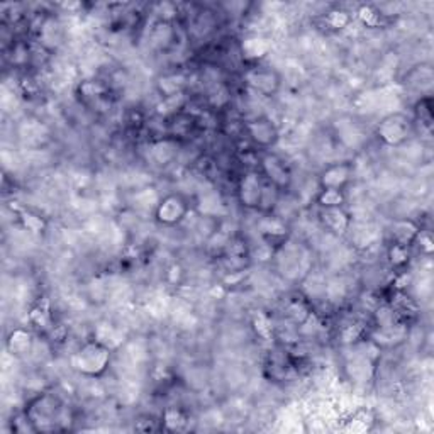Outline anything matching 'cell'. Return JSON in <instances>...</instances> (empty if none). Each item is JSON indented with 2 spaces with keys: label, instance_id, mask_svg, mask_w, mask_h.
Instances as JSON below:
<instances>
[{
  "label": "cell",
  "instance_id": "cell-1",
  "mask_svg": "<svg viewBox=\"0 0 434 434\" xmlns=\"http://www.w3.org/2000/svg\"><path fill=\"white\" fill-rule=\"evenodd\" d=\"M110 358H113V350H109L104 344L93 339V341L85 343L83 346H80L73 353L71 366L78 373H82L83 377L97 378L109 368Z\"/></svg>",
  "mask_w": 434,
  "mask_h": 434
},
{
  "label": "cell",
  "instance_id": "cell-2",
  "mask_svg": "<svg viewBox=\"0 0 434 434\" xmlns=\"http://www.w3.org/2000/svg\"><path fill=\"white\" fill-rule=\"evenodd\" d=\"M409 120L402 114H388L382 123L378 124V138L388 146H399L409 138Z\"/></svg>",
  "mask_w": 434,
  "mask_h": 434
},
{
  "label": "cell",
  "instance_id": "cell-3",
  "mask_svg": "<svg viewBox=\"0 0 434 434\" xmlns=\"http://www.w3.org/2000/svg\"><path fill=\"white\" fill-rule=\"evenodd\" d=\"M246 83L252 91L262 93V95L270 97L279 91L280 87V78L274 70L265 68V66H257L246 71L244 75Z\"/></svg>",
  "mask_w": 434,
  "mask_h": 434
},
{
  "label": "cell",
  "instance_id": "cell-4",
  "mask_svg": "<svg viewBox=\"0 0 434 434\" xmlns=\"http://www.w3.org/2000/svg\"><path fill=\"white\" fill-rule=\"evenodd\" d=\"M189 212V205L180 195H168L163 200H160L158 207L155 210V216L161 224L165 226H175L187 217Z\"/></svg>",
  "mask_w": 434,
  "mask_h": 434
},
{
  "label": "cell",
  "instance_id": "cell-5",
  "mask_svg": "<svg viewBox=\"0 0 434 434\" xmlns=\"http://www.w3.org/2000/svg\"><path fill=\"white\" fill-rule=\"evenodd\" d=\"M263 183L258 173L249 172L241 178L239 189H238V197L239 202L248 209H258L259 202H262L263 195Z\"/></svg>",
  "mask_w": 434,
  "mask_h": 434
},
{
  "label": "cell",
  "instance_id": "cell-6",
  "mask_svg": "<svg viewBox=\"0 0 434 434\" xmlns=\"http://www.w3.org/2000/svg\"><path fill=\"white\" fill-rule=\"evenodd\" d=\"M246 131L259 146H272L279 140V129L268 118H254L253 120H248Z\"/></svg>",
  "mask_w": 434,
  "mask_h": 434
},
{
  "label": "cell",
  "instance_id": "cell-7",
  "mask_svg": "<svg viewBox=\"0 0 434 434\" xmlns=\"http://www.w3.org/2000/svg\"><path fill=\"white\" fill-rule=\"evenodd\" d=\"M351 165L350 163H334L321 173L319 187L322 190H343V187L351 178Z\"/></svg>",
  "mask_w": 434,
  "mask_h": 434
},
{
  "label": "cell",
  "instance_id": "cell-8",
  "mask_svg": "<svg viewBox=\"0 0 434 434\" xmlns=\"http://www.w3.org/2000/svg\"><path fill=\"white\" fill-rule=\"evenodd\" d=\"M197 210L200 216L216 219L226 212V204L222 200V195L216 189L209 187L207 190L197 192Z\"/></svg>",
  "mask_w": 434,
  "mask_h": 434
},
{
  "label": "cell",
  "instance_id": "cell-9",
  "mask_svg": "<svg viewBox=\"0 0 434 434\" xmlns=\"http://www.w3.org/2000/svg\"><path fill=\"white\" fill-rule=\"evenodd\" d=\"M262 168L272 185L277 187V189H285V187H289L290 180H292L287 167H285L284 160H280L277 155L263 156Z\"/></svg>",
  "mask_w": 434,
  "mask_h": 434
},
{
  "label": "cell",
  "instance_id": "cell-10",
  "mask_svg": "<svg viewBox=\"0 0 434 434\" xmlns=\"http://www.w3.org/2000/svg\"><path fill=\"white\" fill-rule=\"evenodd\" d=\"M319 221L322 227L329 232V234H344L350 229L351 217L341 207H322L319 212Z\"/></svg>",
  "mask_w": 434,
  "mask_h": 434
},
{
  "label": "cell",
  "instance_id": "cell-11",
  "mask_svg": "<svg viewBox=\"0 0 434 434\" xmlns=\"http://www.w3.org/2000/svg\"><path fill=\"white\" fill-rule=\"evenodd\" d=\"M34 348V339L33 334L29 333V331L17 328L12 331L11 334H9L7 339V351L11 353L14 358H22V356H28L33 353Z\"/></svg>",
  "mask_w": 434,
  "mask_h": 434
},
{
  "label": "cell",
  "instance_id": "cell-12",
  "mask_svg": "<svg viewBox=\"0 0 434 434\" xmlns=\"http://www.w3.org/2000/svg\"><path fill=\"white\" fill-rule=\"evenodd\" d=\"M95 341L102 343L109 350H119L126 343V334L119 326L110 322H100L95 328Z\"/></svg>",
  "mask_w": 434,
  "mask_h": 434
},
{
  "label": "cell",
  "instance_id": "cell-13",
  "mask_svg": "<svg viewBox=\"0 0 434 434\" xmlns=\"http://www.w3.org/2000/svg\"><path fill=\"white\" fill-rule=\"evenodd\" d=\"M131 202L134 210L138 212H148V210H156L160 204V195L153 187L146 185L141 189H136V192L131 195Z\"/></svg>",
  "mask_w": 434,
  "mask_h": 434
},
{
  "label": "cell",
  "instance_id": "cell-14",
  "mask_svg": "<svg viewBox=\"0 0 434 434\" xmlns=\"http://www.w3.org/2000/svg\"><path fill=\"white\" fill-rule=\"evenodd\" d=\"M270 48L272 43L268 41L265 36L254 34L244 39L243 44H241V53L248 60H259V58L267 56L270 53Z\"/></svg>",
  "mask_w": 434,
  "mask_h": 434
},
{
  "label": "cell",
  "instance_id": "cell-15",
  "mask_svg": "<svg viewBox=\"0 0 434 434\" xmlns=\"http://www.w3.org/2000/svg\"><path fill=\"white\" fill-rule=\"evenodd\" d=\"M177 145L170 140H161L156 141L155 145H151L150 151H148V156L155 161V165H168L170 161H173L177 158Z\"/></svg>",
  "mask_w": 434,
  "mask_h": 434
},
{
  "label": "cell",
  "instance_id": "cell-16",
  "mask_svg": "<svg viewBox=\"0 0 434 434\" xmlns=\"http://www.w3.org/2000/svg\"><path fill=\"white\" fill-rule=\"evenodd\" d=\"M258 234L263 236V238L270 239V238H284L287 236V224L285 221H281L280 217L277 216H268L259 219L257 224Z\"/></svg>",
  "mask_w": 434,
  "mask_h": 434
},
{
  "label": "cell",
  "instance_id": "cell-17",
  "mask_svg": "<svg viewBox=\"0 0 434 434\" xmlns=\"http://www.w3.org/2000/svg\"><path fill=\"white\" fill-rule=\"evenodd\" d=\"M392 236L397 244L407 246L409 243H413L415 236H418V227L410 221H397L392 226Z\"/></svg>",
  "mask_w": 434,
  "mask_h": 434
},
{
  "label": "cell",
  "instance_id": "cell-18",
  "mask_svg": "<svg viewBox=\"0 0 434 434\" xmlns=\"http://www.w3.org/2000/svg\"><path fill=\"white\" fill-rule=\"evenodd\" d=\"M187 78L183 77L180 73H173V75H167V77H163L158 82L160 92L163 93L165 97H173L178 95V93H182L183 87H185Z\"/></svg>",
  "mask_w": 434,
  "mask_h": 434
},
{
  "label": "cell",
  "instance_id": "cell-19",
  "mask_svg": "<svg viewBox=\"0 0 434 434\" xmlns=\"http://www.w3.org/2000/svg\"><path fill=\"white\" fill-rule=\"evenodd\" d=\"M19 219H21L22 227H24L26 231L41 232V231H44V227H46V221H44L39 214L29 212V210H22V212L19 214Z\"/></svg>",
  "mask_w": 434,
  "mask_h": 434
},
{
  "label": "cell",
  "instance_id": "cell-20",
  "mask_svg": "<svg viewBox=\"0 0 434 434\" xmlns=\"http://www.w3.org/2000/svg\"><path fill=\"white\" fill-rule=\"evenodd\" d=\"M316 200L321 207H341L344 204V194L343 190H321Z\"/></svg>",
  "mask_w": 434,
  "mask_h": 434
},
{
  "label": "cell",
  "instance_id": "cell-21",
  "mask_svg": "<svg viewBox=\"0 0 434 434\" xmlns=\"http://www.w3.org/2000/svg\"><path fill=\"white\" fill-rule=\"evenodd\" d=\"M326 24L331 29H344L351 24V17L348 16V12L344 11H333L326 16Z\"/></svg>",
  "mask_w": 434,
  "mask_h": 434
},
{
  "label": "cell",
  "instance_id": "cell-22",
  "mask_svg": "<svg viewBox=\"0 0 434 434\" xmlns=\"http://www.w3.org/2000/svg\"><path fill=\"white\" fill-rule=\"evenodd\" d=\"M183 423H185V419H183V415L180 414V410L170 409V410H167V414H165V424H167L168 428L180 429V426H182Z\"/></svg>",
  "mask_w": 434,
  "mask_h": 434
}]
</instances>
